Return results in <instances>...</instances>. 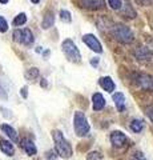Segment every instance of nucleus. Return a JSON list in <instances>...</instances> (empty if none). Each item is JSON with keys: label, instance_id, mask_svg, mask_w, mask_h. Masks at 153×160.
I'll list each match as a JSON object with an SVG mask.
<instances>
[{"label": "nucleus", "instance_id": "39448f33", "mask_svg": "<svg viewBox=\"0 0 153 160\" xmlns=\"http://www.w3.org/2000/svg\"><path fill=\"white\" fill-rule=\"evenodd\" d=\"M13 40L17 43H22L24 46H31L33 43V33L31 29H15L13 31Z\"/></svg>", "mask_w": 153, "mask_h": 160}, {"label": "nucleus", "instance_id": "9b49d317", "mask_svg": "<svg viewBox=\"0 0 153 160\" xmlns=\"http://www.w3.org/2000/svg\"><path fill=\"white\" fill-rule=\"evenodd\" d=\"M112 99H113V102H115V106L116 108L118 109L120 112H122L125 109V96H124V93H121V92H115L112 95Z\"/></svg>", "mask_w": 153, "mask_h": 160}, {"label": "nucleus", "instance_id": "dca6fc26", "mask_svg": "<svg viewBox=\"0 0 153 160\" xmlns=\"http://www.w3.org/2000/svg\"><path fill=\"white\" fill-rule=\"evenodd\" d=\"M135 55H136L137 59H140V60H146V59L152 58V51H149V49L145 48V47H141V48H139V49H137V51L135 52Z\"/></svg>", "mask_w": 153, "mask_h": 160}, {"label": "nucleus", "instance_id": "f8f14e48", "mask_svg": "<svg viewBox=\"0 0 153 160\" xmlns=\"http://www.w3.org/2000/svg\"><path fill=\"white\" fill-rule=\"evenodd\" d=\"M22 147L24 149V152H26L27 155H29V156H33V155L37 153L36 146L31 142V140H28V139H23L22 140Z\"/></svg>", "mask_w": 153, "mask_h": 160}, {"label": "nucleus", "instance_id": "4be33fe9", "mask_svg": "<svg viewBox=\"0 0 153 160\" xmlns=\"http://www.w3.org/2000/svg\"><path fill=\"white\" fill-rule=\"evenodd\" d=\"M8 31V23L3 16H0V32H7Z\"/></svg>", "mask_w": 153, "mask_h": 160}, {"label": "nucleus", "instance_id": "20e7f679", "mask_svg": "<svg viewBox=\"0 0 153 160\" xmlns=\"http://www.w3.org/2000/svg\"><path fill=\"white\" fill-rule=\"evenodd\" d=\"M113 36L116 38V40H118L120 43L124 44H129L133 42V32L131 31V28H128L127 26H122V24H117L113 28Z\"/></svg>", "mask_w": 153, "mask_h": 160}, {"label": "nucleus", "instance_id": "4468645a", "mask_svg": "<svg viewBox=\"0 0 153 160\" xmlns=\"http://www.w3.org/2000/svg\"><path fill=\"white\" fill-rule=\"evenodd\" d=\"M0 149H2V152L4 155H7V156H13V153H15L13 144L4 139H0Z\"/></svg>", "mask_w": 153, "mask_h": 160}, {"label": "nucleus", "instance_id": "9d476101", "mask_svg": "<svg viewBox=\"0 0 153 160\" xmlns=\"http://www.w3.org/2000/svg\"><path fill=\"white\" fill-rule=\"evenodd\" d=\"M98 84H100V87L104 89V91L107 92H113L115 91V83H113V80L109 78V76H104V78H100V80H98Z\"/></svg>", "mask_w": 153, "mask_h": 160}, {"label": "nucleus", "instance_id": "f257e3e1", "mask_svg": "<svg viewBox=\"0 0 153 160\" xmlns=\"http://www.w3.org/2000/svg\"><path fill=\"white\" fill-rule=\"evenodd\" d=\"M52 138H53V142H55V149L57 155L63 159H69L72 156V147L71 144L68 143V140L64 138V135L60 131H53L52 132Z\"/></svg>", "mask_w": 153, "mask_h": 160}, {"label": "nucleus", "instance_id": "c756f323", "mask_svg": "<svg viewBox=\"0 0 153 160\" xmlns=\"http://www.w3.org/2000/svg\"><path fill=\"white\" fill-rule=\"evenodd\" d=\"M142 3L146 6H153V0H142Z\"/></svg>", "mask_w": 153, "mask_h": 160}, {"label": "nucleus", "instance_id": "ddd939ff", "mask_svg": "<svg viewBox=\"0 0 153 160\" xmlns=\"http://www.w3.org/2000/svg\"><path fill=\"white\" fill-rule=\"evenodd\" d=\"M0 129L7 135V136L12 140V142H15V143H19V136H17V132L15 131V129L9 126V124H2L0 126Z\"/></svg>", "mask_w": 153, "mask_h": 160}, {"label": "nucleus", "instance_id": "bb28decb", "mask_svg": "<svg viewBox=\"0 0 153 160\" xmlns=\"http://www.w3.org/2000/svg\"><path fill=\"white\" fill-rule=\"evenodd\" d=\"M145 112H146V116L151 119V122L153 123V106H151V107H148L146 109H145Z\"/></svg>", "mask_w": 153, "mask_h": 160}, {"label": "nucleus", "instance_id": "b1692460", "mask_svg": "<svg viewBox=\"0 0 153 160\" xmlns=\"http://www.w3.org/2000/svg\"><path fill=\"white\" fill-rule=\"evenodd\" d=\"M87 160H101V155L98 152H89L87 156Z\"/></svg>", "mask_w": 153, "mask_h": 160}, {"label": "nucleus", "instance_id": "0eeeda50", "mask_svg": "<svg viewBox=\"0 0 153 160\" xmlns=\"http://www.w3.org/2000/svg\"><path fill=\"white\" fill-rule=\"evenodd\" d=\"M83 42L85 43L87 46L92 49V51H95V52H97V53H101V52H103L101 44H100V42L97 40V38L95 36V35H91V33L84 35V36H83Z\"/></svg>", "mask_w": 153, "mask_h": 160}, {"label": "nucleus", "instance_id": "cd10ccee", "mask_svg": "<svg viewBox=\"0 0 153 160\" xmlns=\"http://www.w3.org/2000/svg\"><path fill=\"white\" fill-rule=\"evenodd\" d=\"M7 95H8V92L6 91V88L3 87V84H2V82H0V98H7Z\"/></svg>", "mask_w": 153, "mask_h": 160}, {"label": "nucleus", "instance_id": "7c9ffc66", "mask_svg": "<svg viewBox=\"0 0 153 160\" xmlns=\"http://www.w3.org/2000/svg\"><path fill=\"white\" fill-rule=\"evenodd\" d=\"M97 63H98V59L96 58L95 60H91V64H92V66H97Z\"/></svg>", "mask_w": 153, "mask_h": 160}, {"label": "nucleus", "instance_id": "412c9836", "mask_svg": "<svg viewBox=\"0 0 153 160\" xmlns=\"http://www.w3.org/2000/svg\"><path fill=\"white\" fill-rule=\"evenodd\" d=\"M60 19L63 20V22H65V23H71L72 16H71V13L68 11H65V9H61V11H60Z\"/></svg>", "mask_w": 153, "mask_h": 160}, {"label": "nucleus", "instance_id": "6e6552de", "mask_svg": "<svg viewBox=\"0 0 153 160\" xmlns=\"http://www.w3.org/2000/svg\"><path fill=\"white\" fill-rule=\"evenodd\" d=\"M127 142H128V138L121 131H115L111 133V143L113 144V147L121 148L125 146Z\"/></svg>", "mask_w": 153, "mask_h": 160}, {"label": "nucleus", "instance_id": "423d86ee", "mask_svg": "<svg viewBox=\"0 0 153 160\" xmlns=\"http://www.w3.org/2000/svg\"><path fill=\"white\" fill-rule=\"evenodd\" d=\"M136 80L140 88H142L144 91L153 92V76L146 75V73H140V75H137Z\"/></svg>", "mask_w": 153, "mask_h": 160}, {"label": "nucleus", "instance_id": "393cba45", "mask_svg": "<svg viewBox=\"0 0 153 160\" xmlns=\"http://www.w3.org/2000/svg\"><path fill=\"white\" fill-rule=\"evenodd\" d=\"M131 160H146V158L144 156V153H142V152L137 151V152H135V153L132 155V159Z\"/></svg>", "mask_w": 153, "mask_h": 160}, {"label": "nucleus", "instance_id": "5701e85b", "mask_svg": "<svg viewBox=\"0 0 153 160\" xmlns=\"http://www.w3.org/2000/svg\"><path fill=\"white\" fill-rule=\"evenodd\" d=\"M111 8L113 9H120L121 8V0H108Z\"/></svg>", "mask_w": 153, "mask_h": 160}, {"label": "nucleus", "instance_id": "2f4dec72", "mask_svg": "<svg viewBox=\"0 0 153 160\" xmlns=\"http://www.w3.org/2000/svg\"><path fill=\"white\" fill-rule=\"evenodd\" d=\"M0 3H2V4H7L8 0H0Z\"/></svg>", "mask_w": 153, "mask_h": 160}, {"label": "nucleus", "instance_id": "f3484780", "mask_svg": "<svg viewBox=\"0 0 153 160\" xmlns=\"http://www.w3.org/2000/svg\"><path fill=\"white\" fill-rule=\"evenodd\" d=\"M53 23H55V18H53V13L52 12H47L45 13V16H44L43 19V28L44 29H48V28H51L53 26Z\"/></svg>", "mask_w": 153, "mask_h": 160}, {"label": "nucleus", "instance_id": "7ed1b4c3", "mask_svg": "<svg viewBox=\"0 0 153 160\" xmlns=\"http://www.w3.org/2000/svg\"><path fill=\"white\" fill-rule=\"evenodd\" d=\"M73 128L77 136H85L89 132V124L88 120L81 111H76L75 116H73Z\"/></svg>", "mask_w": 153, "mask_h": 160}, {"label": "nucleus", "instance_id": "1a4fd4ad", "mask_svg": "<svg viewBox=\"0 0 153 160\" xmlns=\"http://www.w3.org/2000/svg\"><path fill=\"white\" fill-rule=\"evenodd\" d=\"M92 107L95 111H101L105 107V99L101 93H93L92 96Z\"/></svg>", "mask_w": 153, "mask_h": 160}, {"label": "nucleus", "instance_id": "aec40b11", "mask_svg": "<svg viewBox=\"0 0 153 160\" xmlns=\"http://www.w3.org/2000/svg\"><path fill=\"white\" fill-rule=\"evenodd\" d=\"M26 22H27V16H26V13H19L17 16L13 19V24H15L16 27L23 26V24H26Z\"/></svg>", "mask_w": 153, "mask_h": 160}, {"label": "nucleus", "instance_id": "6ab92c4d", "mask_svg": "<svg viewBox=\"0 0 153 160\" xmlns=\"http://www.w3.org/2000/svg\"><path fill=\"white\" fill-rule=\"evenodd\" d=\"M39 75H40L39 69L36 67H32V68H29L28 71L26 72V79H28V80H35V79L39 78Z\"/></svg>", "mask_w": 153, "mask_h": 160}, {"label": "nucleus", "instance_id": "c85d7f7f", "mask_svg": "<svg viewBox=\"0 0 153 160\" xmlns=\"http://www.w3.org/2000/svg\"><path fill=\"white\" fill-rule=\"evenodd\" d=\"M22 96H23L24 99H27V98H28V93H27V87H23V88H22Z\"/></svg>", "mask_w": 153, "mask_h": 160}, {"label": "nucleus", "instance_id": "2eb2a0df", "mask_svg": "<svg viewBox=\"0 0 153 160\" xmlns=\"http://www.w3.org/2000/svg\"><path fill=\"white\" fill-rule=\"evenodd\" d=\"M81 7L89 9H98L104 7V0H81Z\"/></svg>", "mask_w": 153, "mask_h": 160}, {"label": "nucleus", "instance_id": "a211bd4d", "mask_svg": "<svg viewBox=\"0 0 153 160\" xmlns=\"http://www.w3.org/2000/svg\"><path fill=\"white\" fill-rule=\"evenodd\" d=\"M142 128H144V123H142V120H139V119L132 120V123H131V129H132L133 132L139 133V132L142 131Z\"/></svg>", "mask_w": 153, "mask_h": 160}, {"label": "nucleus", "instance_id": "a878e982", "mask_svg": "<svg viewBox=\"0 0 153 160\" xmlns=\"http://www.w3.org/2000/svg\"><path fill=\"white\" fill-rule=\"evenodd\" d=\"M56 153H57L56 149H55V151H53V149L48 151V152H47V159H48V160H55V159L59 156V155H56Z\"/></svg>", "mask_w": 153, "mask_h": 160}, {"label": "nucleus", "instance_id": "f03ea898", "mask_svg": "<svg viewBox=\"0 0 153 160\" xmlns=\"http://www.w3.org/2000/svg\"><path fill=\"white\" fill-rule=\"evenodd\" d=\"M61 49L64 55H65V58L69 60L72 63H79L81 60V55H80V51H79V48L76 47V44L72 42L71 39H65L61 44Z\"/></svg>", "mask_w": 153, "mask_h": 160}, {"label": "nucleus", "instance_id": "473e14b6", "mask_svg": "<svg viewBox=\"0 0 153 160\" xmlns=\"http://www.w3.org/2000/svg\"><path fill=\"white\" fill-rule=\"evenodd\" d=\"M31 2H32V3H35V4H36V3H39V2H40V0H31Z\"/></svg>", "mask_w": 153, "mask_h": 160}]
</instances>
